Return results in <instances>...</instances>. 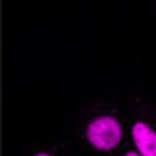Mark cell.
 Here are the masks:
<instances>
[{
    "instance_id": "cell-1",
    "label": "cell",
    "mask_w": 156,
    "mask_h": 156,
    "mask_svg": "<svg viewBox=\"0 0 156 156\" xmlns=\"http://www.w3.org/2000/svg\"><path fill=\"white\" fill-rule=\"evenodd\" d=\"M122 136H124V126L111 113L95 115L93 119H89L87 126H85V141L95 152H111V150H115L122 143Z\"/></svg>"
},
{
    "instance_id": "cell-2",
    "label": "cell",
    "mask_w": 156,
    "mask_h": 156,
    "mask_svg": "<svg viewBox=\"0 0 156 156\" xmlns=\"http://www.w3.org/2000/svg\"><path fill=\"white\" fill-rule=\"evenodd\" d=\"M132 143L141 156H156V128L147 122H134L130 128Z\"/></svg>"
},
{
    "instance_id": "cell-3",
    "label": "cell",
    "mask_w": 156,
    "mask_h": 156,
    "mask_svg": "<svg viewBox=\"0 0 156 156\" xmlns=\"http://www.w3.org/2000/svg\"><path fill=\"white\" fill-rule=\"evenodd\" d=\"M33 156H56V154H54L52 150H37Z\"/></svg>"
},
{
    "instance_id": "cell-4",
    "label": "cell",
    "mask_w": 156,
    "mask_h": 156,
    "mask_svg": "<svg viewBox=\"0 0 156 156\" xmlns=\"http://www.w3.org/2000/svg\"><path fill=\"white\" fill-rule=\"evenodd\" d=\"M124 156H141V154H139V152H136V150H128V152H126Z\"/></svg>"
}]
</instances>
